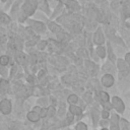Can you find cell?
I'll return each mask as SVG.
<instances>
[{
    "mask_svg": "<svg viewBox=\"0 0 130 130\" xmlns=\"http://www.w3.org/2000/svg\"><path fill=\"white\" fill-rule=\"evenodd\" d=\"M37 7V0H26L22 6V11L26 15H30L35 12Z\"/></svg>",
    "mask_w": 130,
    "mask_h": 130,
    "instance_id": "6da1fadb",
    "label": "cell"
},
{
    "mask_svg": "<svg viewBox=\"0 0 130 130\" xmlns=\"http://www.w3.org/2000/svg\"><path fill=\"white\" fill-rule=\"evenodd\" d=\"M0 110L3 114H9L11 111V103L8 100H3L0 103Z\"/></svg>",
    "mask_w": 130,
    "mask_h": 130,
    "instance_id": "7a4b0ae2",
    "label": "cell"
},
{
    "mask_svg": "<svg viewBox=\"0 0 130 130\" xmlns=\"http://www.w3.org/2000/svg\"><path fill=\"white\" fill-rule=\"evenodd\" d=\"M112 102H113V106L115 107V109H116L119 113H122V112L124 111V104H123V102L121 101V99H119V98H117V96H114L113 100H112Z\"/></svg>",
    "mask_w": 130,
    "mask_h": 130,
    "instance_id": "3957f363",
    "label": "cell"
},
{
    "mask_svg": "<svg viewBox=\"0 0 130 130\" xmlns=\"http://www.w3.org/2000/svg\"><path fill=\"white\" fill-rule=\"evenodd\" d=\"M93 42H94L95 44H98V45L104 44V42H105V37H104V35H103V32H102L101 29H98V30L94 32Z\"/></svg>",
    "mask_w": 130,
    "mask_h": 130,
    "instance_id": "277c9868",
    "label": "cell"
},
{
    "mask_svg": "<svg viewBox=\"0 0 130 130\" xmlns=\"http://www.w3.org/2000/svg\"><path fill=\"white\" fill-rule=\"evenodd\" d=\"M102 83H103L105 86H107V87L112 86L113 83H114V78H113V76H112L111 74H105V75L103 76V78H102Z\"/></svg>",
    "mask_w": 130,
    "mask_h": 130,
    "instance_id": "5b68a950",
    "label": "cell"
},
{
    "mask_svg": "<svg viewBox=\"0 0 130 130\" xmlns=\"http://www.w3.org/2000/svg\"><path fill=\"white\" fill-rule=\"evenodd\" d=\"M30 23H31V26L36 30H38V31H42V30L45 29V25L42 22H39V21H30Z\"/></svg>",
    "mask_w": 130,
    "mask_h": 130,
    "instance_id": "8992f818",
    "label": "cell"
},
{
    "mask_svg": "<svg viewBox=\"0 0 130 130\" xmlns=\"http://www.w3.org/2000/svg\"><path fill=\"white\" fill-rule=\"evenodd\" d=\"M39 114H37V113H35V112H30V113H28L27 114V118H28V120H30L31 122H37L38 120H39Z\"/></svg>",
    "mask_w": 130,
    "mask_h": 130,
    "instance_id": "52a82bcc",
    "label": "cell"
},
{
    "mask_svg": "<svg viewBox=\"0 0 130 130\" xmlns=\"http://www.w3.org/2000/svg\"><path fill=\"white\" fill-rule=\"evenodd\" d=\"M49 27H50V29H51L52 31H54V32H56V34L61 31V27H60L58 24H56V23L50 22V23H49Z\"/></svg>",
    "mask_w": 130,
    "mask_h": 130,
    "instance_id": "ba28073f",
    "label": "cell"
},
{
    "mask_svg": "<svg viewBox=\"0 0 130 130\" xmlns=\"http://www.w3.org/2000/svg\"><path fill=\"white\" fill-rule=\"evenodd\" d=\"M0 21L2 22V23H4V24H6V23H9L10 22V17L7 15V14H5V13H1L0 14Z\"/></svg>",
    "mask_w": 130,
    "mask_h": 130,
    "instance_id": "9c48e42d",
    "label": "cell"
},
{
    "mask_svg": "<svg viewBox=\"0 0 130 130\" xmlns=\"http://www.w3.org/2000/svg\"><path fill=\"white\" fill-rule=\"evenodd\" d=\"M69 110H70L71 114H74V115H80L81 114V110L77 106H70Z\"/></svg>",
    "mask_w": 130,
    "mask_h": 130,
    "instance_id": "30bf717a",
    "label": "cell"
},
{
    "mask_svg": "<svg viewBox=\"0 0 130 130\" xmlns=\"http://www.w3.org/2000/svg\"><path fill=\"white\" fill-rule=\"evenodd\" d=\"M96 53H98V55H99L101 58H104V57H105V55H106V50H105V48H104V47L99 46V47L96 48Z\"/></svg>",
    "mask_w": 130,
    "mask_h": 130,
    "instance_id": "8fae6325",
    "label": "cell"
},
{
    "mask_svg": "<svg viewBox=\"0 0 130 130\" xmlns=\"http://www.w3.org/2000/svg\"><path fill=\"white\" fill-rule=\"evenodd\" d=\"M68 7H70L72 10H78L79 9V5L77 4V2L76 1H71L70 3H68Z\"/></svg>",
    "mask_w": 130,
    "mask_h": 130,
    "instance_id": "7c38bea8",
    "label": "cell"
},
{
    "mask_svg": "<svg viewBox=\"0 0 130 130\" xmlns=\"http://www.w3.org/2000/svg\"><path fill=\"white\" fill-rule=\"evenodd\" d=\"M123 12H124V15H125V17H130V3L125 5Z\"/></svg>",
    "mask_w": 130,
    "mask_h": 130,
    "instance_id": "4fadbf2b",
    "label": "cell"
},
{
    "mask_svg": "<svg viewBox=\"0 0 130 130\" xmlns=\"http://www.w3.org/2000/svg\"><path fill=\"white\" fill-rule=\"evenodd\" d=\"M8 62H9V58H8L7 56H1V57H0V64H1V65L5 66V65L8 64Z\"/></svg>",
    "mask_w": 130,
    "mask_h": 130,
    "instance_id": "5bb4252c",
    "label": "cell"
},
{
    "mask_svg": "<svg viewBox=\"0 0 130 130\" xmlns=\"http://www.w3.org/2000/svg\"><path fill=\"white\" fill-rule=\"evenodd\" d=\"M100 96H101V100H102L103 102H105V103L109 101V95H108V93H107V92L102 91V92L100 93Z\"/></svg>",
    "mask_w": 130,
    "mask_h": 130,
    "instance_id": "9a60e30c",
    "label": "cell"
},
{
    "mask_svg": "<svg viewBox=\"0 0 130 130\" xmlns=\"http://www.w3.org/2000/svg\"><path fill=\"white\" fill-rule=\"evenodd\" d=\"M39 6H40V8H41V9H43V10H45V9H46L47 13L49 12V9H48V5H47V3H46V1H45V0H43V1L40 3V5H39Z\"/></svg>",
    "mask_w": 130,
    "mask_h": 130,
    "instance_id": "2e32d148",
    "label": "cell"
},
{
    "mask_svg": "<svg viewBox=\"0 0 130 130\" xmlns=\"http://www.w3.org/2000/svg\"><path fill=\"white\" fill-rule=\"evenodd\" d=\"M126 65H125V62L123 61V60H118V68L120 69V70H124V69H126Z\"/></svg>",
    "mask_w": 130,
    "mask_h": 130,
    "instance_id": "e0dca14e",
    "label": "cell"
},
{
    "mask_svg": "<svg viewBox=\"0 0 130 130\" xmlns=\"http://www.w3.org/2000/svg\"><path fill=\"white\" fill-rule=\"evenodd\" d=\"M77 101H78V98H77V95H75V94H71V95H69V98H68V102L69 103H77Z\"/></svg>",
    "mask_w": 130,
    "mask_h": 130,
    "instance_id": "ac0fdd59",
    "label": "cell"
},
{
    "mask_svg": "<svg viewBox=\"0 0 130 130\" xmlns=\"http://www.w3.org/2000/svg\"><path fill=\"white\" fill-rule=\"evenodd\" d=\"M86 125L83 124V123H78L76 125V130H86Z\"/></svg>",
    "mask_w": 130,
    "mask_h": 130,
    "instance_id": "d6986e66",
    "label": "cell"
},
{
    "mask_svg": "<svg viewBox=\"0 0 130 130\" xmlns=\"http://www.w3.org/2000/svg\"><path fill=\"white\" fill-rule=\"evenodd\" d=\"M45 46H46V42H45V41H42V42L38 45L39 49H44V48H45Z\"/></svg>",
    "mask_w": 130,
    "mask_h": 130,
    "instance_id": "ffe728a7",
    "label": "cell"
},
{
    "mask_svg": "<svg viewBox=\"0 0 130 130\" xmlns=\"http://www.w3.org/2000/svg\"><path fill=\"white\" fill-rule=\"evenodd\" d=\"M125 61L130 65V53H127L125 56Z\"/></svg>",
    "mask_w": 130,
    "mask_h": 130,
    "instance_id": "44dd1931",
    "label": "cell"
},
{
    "mask_svg": "<svg viewBox=\"0 0 130 130\" xmlns=\"http://www.w3.org/2000/svg\"><path fill=\"white\" fill-rule=\"evenodd\" d=\"M102 116H103L104 118H108V117H109V113H108L107 111H104V112L102 113Z\"/></svg>",
    "mask_w": 130,
    "mask_h": 130,
    "instance_id": "7402d4cb",
    "label": "cell"
},
{
    "mask_svg": "<svg viewBox=\"0 0 130 130\" xmlns=\"http://www.w3.org/2000/svg\"><path fill=\"white\" fill-rule=\"evenodd\" d=\"M48 114H49L50 116H52V115H54V109H53V108H50V111L48 112Z\"/></svg>",
    "mask_w": 130,
    "mask_h": 130,
    "instance_id": "603a6c76",
    "label": "cell"
},
{
    "mask_svg": "<svg viewBox=\"0 0 130 130\" xmlns=\"http://www.w3.org/2000/svg\"><path fill=\"white\" fill-rule=\"evenodd\" d=\"M27 80H28L30 83H32V82H34V78H32V76H30V75L27 76Z\"/></svg>",
    "mask_w": 130,
    "mask_h": 130,
    "instance_id": "cb8c5ba5",
    "label": "cell"
},
{
    "mask_svg": "<svg viewBox=\"0 0 130 130\" xmlns=\"http://www.w3.org/2000/svg\"><path fill=\"white\" fill-rule=\"evenodd\" d=\"M1 1H2V2H5V1H6V0H1Z\"/></svg>",
    "mask_w": 130,
    "mask_h": 130,
    "instance_id": "d4e9b609",
    "label": "cell"
},
{
    "mask_svg": "<svg viewBox=\"0 0 130 130\" xmlns=\"http://www.w3.org/2000/svg\"><path fill=\"white\" fill-rule=\"evenodd\" d=\"M103 130H108V129H106V128H104V129H103Z\"/></svg>",
    "mask_w": 130,
    "mask_h": 130,
    "instance_id": "484cf974",
    "label": "cell"
}]
</instances>
